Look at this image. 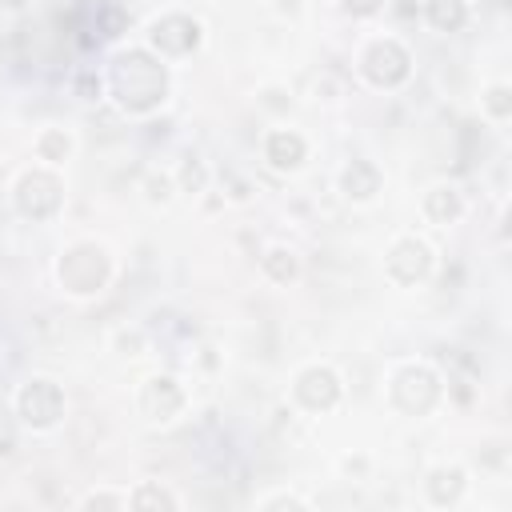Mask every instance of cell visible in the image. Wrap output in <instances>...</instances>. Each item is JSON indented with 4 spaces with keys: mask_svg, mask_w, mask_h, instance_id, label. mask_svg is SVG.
<instances>
[{
    "mask_svg": "<svg viewBox=\"0 0 512 512\" xmlns=\"http://www.w3.org/2000/svg\"><path fill=\"white\" fill-rule=\"evenodd\" d=\"M108 92L128 116H148L168 96V68L148 48H124L108 60Z\"/></svg>",
    "mask_w": 512,
    "mask_h": 512,
    "instance_id": "cell-1",
    "label": "cell"
},
{
    "mask_svg": "<svg viewBox=\"0 0 512 512\" xmlns=\"http://www.w3.org/2000/svg\"><path fill=\"white\" fill-rule=\"evenodd\" d=\"M56 276L64 284V292L72 296H92L112 280V260L100 244H72L68 252H60Z\"/></svg>",
    "mask_w": 512,
    "mask_h": 512,
    "instance_id": "cell-2",
    "label": "cell"
},
{
    "mask_svg": "<svg viewBox=\"0 0 512 512\" xmlns=\"http://www.w3.org/2000/svg\"><path fill=\"white\" fill-rule=\"evenodd\" d=\"M444 396V384L436 376V368L428 364H400L388 380V400L392 408H400L404 416H424L440 404Z\"/></svg>",
    "mask_w": 512,
    "mask_h": 512,
    "instance_id": "cell-3",
    "label": "cell"
},
{
    "mask_svg": "<svg viewBox=\"0 0 512 512\" xmlns=\"http://www.w3.org/2000/svg\"><path fill=\"white\" fill-rule=\"evenodd\" d=\"M16 416H20L28 428H36V432L56 428V424L64 420V392H60V384L48 380V376L24 380L20 392H16Z\"/></svg>",
    "mask_w": 512,
    "mask_h": 512,
    "instance_id": "cell-4",
    "label": "cell"
},
{
    "mask_svg": "<svg viewBox=\"0 0 512 512\" xmlns=\"http://www.w3.org/2000/svg\"><path fill=\"white\" fill-rule=\"evenodd\" d=\"M360 72L376 88H400L412 76V56H408V48L400 40L384 36V40H372L360 52Z\"/></svg>",
    "mask_w": 512,
    "mask_h": 512,
    "instance_id": "cell-5",
    "label": "cell"
},
{
    "mask_svg": "<svg viewBox=\"0 0 512 512\" xmlns=\"http://www.w3.org/2000/svg\"><path fill=\"white\" fill-rule=\"evenodd\" d=\"M16 208H20V216H28V220H48V216H56L60 212V204H64V184H60V176L52 172V168H28L20 180H16Z\"/></svg>",
    "mask_w": 512,
    "mask_h": 512,
    "instance_id": "cell-6",
    "label": "cell"
},
{
    "mask_svg": "<svg viewBox=\"0 0 512 512\" xmlns=\"http://www.w3.org/2000/svg\"><path fill=\"white\" fill-rule=\"evenodd\" d=\"M148 40L160 56H188L200 44V20H192L184 12H168V16L152 20Z\"/></svg>",
    "mask_w": 512,
    "mask_h": 512,
    "instance_id": "cell-7",
    "label": "cell"
},
{
    "mask_svg": "<svg viewBox=\"0 0 512 512\" xmlns=\"http://www.w3.org/2000/svg\"><path fill=\"white\" fill-rule=\"evenodd\" d=\"M384 268H388V280H396V284H420L428 272H432V248L424 244V240H416V236H400L392 248H388V260H384Z\"/></svg>",
    "mask_w": 512,
    "mask_h": 512,
    "instance_id": "cell-8",
    "label": "cell"
},
{
    "mask_svg": "<svg viewBox=\"0 0 512 512\" xmlns=\"http://www.w3.org/2000/svg\"><path fill=\"white\" fill-rule=\"evenodd\" d=\"M140 412L156 424H168L184 412V388L176 376H148L140 388Z\"/></svg>",
    "mask_w": 512,
    "mask_h": 512,
    "instance_id": "cell-9",
    "label": "cell"
},
{
    "mask_svg": "<svg viewBox=\"0 0 512 512\" xmlns=\"http://www.w3.org/2000/svg\"><path fill=\"white\" fill-rule=\"evenodd\" d=\"M296 400H300V408H308V412H328V408H336V400H340V376L332 372V368H324V364H312V368H304L300 376H296Z\"/></svg>",
    "mask_w": 512,
    "mask_h": 512,
    "instance_id": "cell-10",
    "label": "cell"
},
{
    "mask_svg": "<svg viewBox=\"0 0 512 512\" xmlns=\"http://www.w3.org/2000/svg\"><path fill=\"white\" fill-rule=\"evenodd\" d=\"M304 156H308V144H304L300 132H292V128H272V132H268V140H264V160H268L276 172L300 168Z\"/></svg>",
    "mask_w": 512,
    "mask_h": 512,
    "instance_id": "cell-11",
    "label": "cell"
},
{
    "mask_svg": "<svg viewBox=\"0 0 512 512\" xmlns=\"http://www.w3.org/2000/svg\"><path fill=\"white\" fill-rule=\"evenodd\" d=\"M340 192L348 200H360V204L372 200L380 192V168L368 164V160H348L344 172H340Z\"/></svg>",
    "mask_w": 512,
    "mask_h": 512,
    "instance_id": "cell-12",
    "label": "cell"
},
{
    "mask_svg": "<svg viewBox=\"0 0 512 512\" xmlns=\"http://www.w3.org/2000/svg\"><path fill=\"white\" fill-rule=\"evenodd\" d=\"M424 488H428V500H432L436 508H448V504H456V500L464 496V468H456V464H440V468L428 472Z\"/></svg>",
    "mask_w": 512,
    "mask_h": 512,
    "instance_id": "cell-13",
    "label": "cell"
},
{
    "mask_svg": "<svg viewBox=\"0 0 512 512\" xmlns=\"http://www.w3.org/2000/svg\"><path fill=\"white\" fill-rule=\"evenodd\" d=\"M464 212V196L452 188V184H436L424 192V216L432 224H456Z\"/></svg>",
    "mask_w": 512,
    "mask_h": 512,
    "instance_id": "cell-14",
    "label": "cell"
},
{
    "mask_svg": "<svg viewBox=\"0 0 512 512\" xmlns=\"http://www.w3.org/2000/svg\"><path fill=\"white\" fill-rule=\"evenodd\" d=\"M424 16L436 32H460L468 20V4L464 0H424Z\"/></svg>",
    "mask_w": 512,
    "mask_h": 512,
    "instance_id": "cell-15",
    "label": "cell"
},
{
    "mask_svg": "<svg viewBox=\"0 0 512 512\" xmlns=\"http://www.w3.org/2000/svg\"><path fill=\"white\" fill-rule=\"evenodd\" d=\"M260 268H264L268 280H276V284H292L296 272H300V260H296V252H288V248H268V252L260 256Z\"/></svg>",
    "mask_w": 512,
    "mask_h": 512,
    "instance_id": "cell-16",
    "label": "cell"
},
{
    "mask_svg": "<svg viewBox=\"0 0 512 512\" xmlns=\"http://www.w3.org/2000/svg\"><path fill=\"white\" fill-rule=\"evenodd\" d=\"M92 32L96 36H104V40H116V36H124L128 32V8H120V4H100L96 8V16H92Z\"/></svg>",
    "mask_w": 512,
    "mask_h": 512,
    "instance_id": "cell-17",
    "label": "cell"
},
{
    "mask_svg": "<svg viewBox=\"0 0 512 512\" xmlns=\"http://www.w3.org/2000/svg\"><path fill=\"white\" fill-rule=\"evenodd\" d=\"M68 152H72V136H68L64 128H48V132H40V140H36V156H40V160L60 164V160H68Z\"/></svg>",
    "mask_w": 512,
    "mask_h": 512,
    "instance_id": "cell-18",
    "label": "cell"
},
{
    "mask_svg": "<svg viewBox=\"0 0 512 512\" xmlns=\"http://www.w3.org/2000/svg\"><path fill=\"white\" fill-rule=\"evenodd\" d=\"M128 504H132V508H180V500H176L168 488H160V484H140V488L128 496Z\"/></svg>",
    "mask_w": 512,
    "mask_h": 512,
    "instance_id": "cell-19",
    "label": "cell"
},
{
    "mask_svg": "<svg viewBox=\"0 0 512 512\" xmlns=\"http://www.w3.org/2000/svg\"><path fill=\"white\" fill-rule=\"evenodd\" d=\"M480 104L488 108L492 120H508V116H512V88H508V84H492V88L480 96Z\"/></svg>",
    "mask_w": 512,
    "mask_h": 512,
    "instance_id": "cell-20",
    "label": "cell"
},
{
    "mask_svg": "<svg viewBox=\"0 0 512 512\" xmlns=\"http://www.w3.org/2000/svg\"><path fill=\"white\" fill-rule=\"evenodd\" d=\"M176 184H180V192H204V184H208V168L200 164V160H180V172H176Z\"/></svg>",
    "mask_w": 512,
    "mask_h": 512,
    "instance_id": "cell-21",
    "label": "cell"
},
{
    "mask_svg": "<svg viewBox=\"0 0 512 512\" xmlns=\"http://www.w3.org/2000/svg\"><path fill=\"white\" fill-rule=\"evenodd\" d=\"M144 192H148V200H152V204H164V200L172 196V180H168V176H156V172H152V176L144 180Z\"/></svg>",
    "mask_w": 512,
    "mask_h": 512,
    "instance_id": "cell-22",
    "label": "cell"
},
{
    "mask_svg": "<svg viewBox=\"0 0 512 512\" xmlns=\"http://www.w3.org/2000/svg\"><path fill=\"white\" fill-rule=\"evenodd\" d=\"M84 508H128V496H112V492H92V496H84Z\"/></svg>",
    "mask_w": 512,
    "mask_h": 512,
    "instance_id": "cell-23",
    "label": "cell"
},
{
    "mask_svg": "<svg viewBox=\"0 0 512 512\" xmlns=\"http://www.w3.org/2000/svg\"><path fill=\"white\" fill-rule=\"evenodd\" d=\"M380 8H384V0H344L348 16H376Z\"/></svg>",
    "mask_w": 512,
    "mask_h": 512,
    "instance_id": "cell-24",
    "label": "cell"
},
{
    "mask_svg": "<svg viewBox=\"0 0 512 512\" xmlns=\"http://www.w3.org/2000/svg\"><path fill=\"white\" fill-rule=\"evenodd\" d=\"M76 92H80L84 100H96V96H100V80H96L92 72H80V76H76Z\"/></svg>",
    "mask_w": 512,
    "mask_h": 512,
    "instance_id": "cell-25",
    "label": "cell"
},
{
    "mask_svg": "<svg viewBox=\"0 0 512 512\" xmlns=\"http://www.w3.org/2000/svg\"><path fill=\"white\" fill-rule=\"evenodd\" d=\"M260 508H308V500H300V496H268V500H260Z\"/></svg>",
    "mask_w": 512,
    "mask_h": 512,
    "instance_id": "cell-26",
    "label": "cell"
},
{
    "mask_svg": "<svg viewBox=\"0 0 512 512\" xmlns=\"http://www.w3.org/2000/svg\"><path fill=\"white\" fill-rule=\"evenodd\" d=\"M28 0H0V8H24Z\"/></svg>",
    "mask_w": 512,
    "mask_h": 512,
    "instance_id": "cell-27",
    "label": "cell"
},
{
    "mask_svg": "<svg viewBox=\"0 0 512 512\" xmlns=\"http://www.w3.org/2000/svg\"><path fill=\"white\" fill-rule=\"evenodd\" d=\"M0 228H4V220H0Z\"/></svg>",
    "mask_w": 512,
    "mask_h": 512,
    "instance_id": "cell-28",
    "label": "cell"
}]
</instances>
